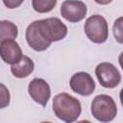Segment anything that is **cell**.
<instances>
[{"instance_id": "cell-1", "label": "cell", "mask_w": 123, "mask_h": 123, "mask_svg": "<svg viewBox=\"0 0 123 123\" xmlns=\"http://www.w3.org/2000/svg\"><path fill=\"white\" fill-rule=\"evenodd\" d=\"M52 105L56 116L67 123L77 120L82 111L80 101L65 92L57 94L53 99Z\"/></svg>"}, {"instance_id": "cell-2", "label": "cell", "mask_w": 123, "mask_h": 123, "mask_svg": "<svg viewBox=\"0 0 123 123\" xmlns=\"http://www.w3.org/2000/svg\"><path fill=\"white\" fill-rule=\"evenodd\" d=\"M91 113L93 117L98 121H111L114 119L117 113L116 104L110 95H97L91 103Z\"/></svg>"}, {"instance_id": "cell-3", "label": "cell", "mask_w": 123, "mask_h": 123, "mask_svg": "<svg viewBox=\"0 0 123 123\" xmlns=\"http://www.w3.org/2000/svg\"><path fill=\"white\" fill-rule=\"evenodd\" d=\"M85 33L87 38L94 43H103L109 36V27L106 19L99 14L89 16L85 23Z\"/></svg>"}, {"instance_id": "cell-4", "label": "cell", "mask_w": 123, "mask_h": 123, "mask_svg": "<svg viewBox=\"0 0 123 123\" xmlns=\"http://www.w3.org/2000/svg\"><path fill=\"white\" fill-rule=\"evenodd\" d=\"M42 36L49 41H59L67 35V27L57 17L37 20Z\"/></svg>"}, {"instance_id": "cell-5", "label": "cell", "mask_w": 123, "mask_h": 123, "mask_svg": "<svg viewBox=\"0 0 123 123\" xmlns=\"http://www.w3.org/2000/svg\"><path fill=\"white\" fill-rule=\"evenodd\" d=\"M96 77L100 85L106 88L117 86L121 81V75L118 69L110 62H101L95 68Z\"/></svg>"}, {"instance_id": "cell-6", "label": "cell", "mask_w": 123, "mask_h": 123, "mask_svg": "<svg viewBox=\"0 0 123 123\" xmlns=\"http://www.w3.org/2000/svg\"><path fill=\"white\" fill-rule=\"evenodd\" d=\"M87 9L80 0H65L61 6L62 16L69 22H79L85 18Z\"/></svg>"}, {"instance_id": "cell-7", "label": "cell", "mask_w": 123, "mask_h": 123, "mask_svg": "<svg viewBox=\"0 0 123 123\" xmlns=\"http://www.w3.org/2000/svg\"><path fill=\"white\" fill-rule=\"evenodd\" d=\"M70 87L80 95L88 96L94 91L95 83L88 73L77 72L70 79Z\"/></svg>"}, {"instance_id": "cell-8", "label": "cell", "mask_w": 123, "mask_h": 123, "mask_svg": "<svg viewBox=\"0 0 123 123\" xmlns=\"http://www.w3.org/2000/svg\"><path fill=\"white\" fill-rule=\"evenodd\" d=\"M28 92L32 99L41 106H46L51 96V90L48 83L40 78H36L30 82L28 86Z\"/></svg>"}, {"instance_id": "cell-9", "label": "cell", "mask_w": 123, "mask_h": 123, "mask_svg": "<svg viewBox=\"0 0 123 123\" xmlns=\"http://www.w3.org/2000/svg\"><path fill=\"white\" fill-rule=\"evenodd\" d=\"M26 40L29 44V46L34 49L35 51L40 52V51H44L46 50L51 42H49L41 34L38 25H37V21H34L32 22L26 30Z\"/></svg>"}, {"instance_id": "cell-10", "label": "cell", "mask_w": 123, "mask_h": 123, "mask_svg": "<svg viewBox=\"0 0 123 123\" xmlns=\"http://www.w3.org/2000/svg\"><path fill=\"white\" fill-rule=\"evenodd\" d=\"M0 53L2 60L6 63H10V64L18 62L23 57L20 46L13 39H7L1 41Z\"/></svg>"}, {"instance_id": "cell-11", "label": "cell", "mask_w": 123, "mask_h": 123, "mask_svg": "<svg viewBox=\"0 0 123 123\" xmlns=\"http://www.w3.org/2000/svg\"><path fill=\"white\" fill-rule=\"evenodd\" d=\"M34 68H35L34 62L29 57L23 56L18 62L12 64L11 71L14 77L21 79V78H26L27 76H29L33 72Z\"/></svg>"}, {"instance_id": "cell-12", "label": "cell", "mask_w": 123, "mask_h": 123, "mask_svg": "<svg viewBox=\"0 0 123 123\" xmlns=\"http://www.w3.org/2000/svg\"><path fill=\"white\" fill-rule=\"evenodd\" d=\"M17 27L11 21L2 20L0 22V40L13 39L17 37Z\"/></svg>"}, {"instance_id": "cell-13", "label": "cell", "mask_w": 123, "mask_h": 123, "mask_svg": "<svg viewBox=\"0 0 123 123\" xmlns=\"http://www.w3.org/2000/svg\"><path fill=\"white\" fill-rule=\"evenodd\" d=\"M57 4V0H32L33 8L36 12L44 13L51 12Z\"/></svg>"}, {"instance_id": "cell-14", "label": "cell", "mask_w": 123, "mask_h": 123, "mask_svg": "<svg viewBox=\"0 0 123 123\" xmlns=\"http://www.w3.org/2000/svg\"><path fill=\"white\" fill-rule=\"evenodd\" d=\"M112 33L115 40L118 43L123 44V16L118 17L112 26Z\"/></svg>"}, {"instance_id": "cell-15", "label": "cell", "mask_w": 123, "mask_h": 123, "mask_svg": "<svg viewBox=\"0 0 123 123\" xmlns=\"http://www.w3.org/2000/svg\"><path fill=\"white\" fill-rule=\"evenodd\" d=\"M0 87H1V104H0V107H1V109H4L10 103V93H9V90L7 89V87L4 86V84H1Z\"/></svg>"}, {"instance_id": "cell-16", "label": "cell", "mask_w": 123, "mask_h": 123, "mask_svg": "<svg viewBox=\"0 0 123 123\" xmlns=\"http://www.w3.org/2000/svg\"><path fill=\"white\" fill-rule=\"evenodd\" d=\"M24 0H3L4 5L9 9H15L19 7Z\"/></svg>"}, {"instance_id": "cell-17", "label": "cell", "mask_w": 123, "mask_h": 123, "mask_svg": "<svg viewBox=\"0 0 123 123\" xmlns=\"http://www.w3.org/2000/svg\"><path fill=\"white\" fill-rule=\"evenodd\" d=\"M94 1L100 5H107V4H110L112 0H94Z\"/></svg>"}, {"instance_id": "cell-18", "label": "cell", "mask_w": 123, "mask_h": 123, "mask_svg": "<svg viewBox=\"0 0 123 123\" xmlns=\"http://www.w3.org/2000/svg\"><path fill=\"white\" fill-rule=\"evenodd\" d=\"M118 62H119V64H120L121 68L123 69V52H121V54L119 55V57H118Z\"/></svg>"}, {"instance_id": "cell-19", "label": "cell", "mask_w": 123, "mask_h": 123, "mask_svg": "<svg viewBox=\"0 0 123 123\" xmlns=\"http://www.w3.org/2000/svg\"><path fill=\"white\" fill-rule=\"evenodd\" d=\"M119 97H120V102H121V105L123 106V88L121 89V91H120V95H119Z\"/></svg>"}]
</instances>
